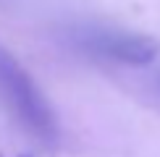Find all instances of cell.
Masks as SVG:
<instances>
[{
  "label": "cell",
  "instance_id": "cell-3",
  "mask_svg": "<svg viewBox=\"0 0 160 157\" xmlns=\"http://www.w3.org/2000/svg\"><path fill=\"white\" fill-rule=\"evenodd\" d=\"M158 87H160V81H158Z\"/></svg>",
  "mask_w": 160,
  "mask_h": 157
},
{
  "label": "cell",
  "instance_id": "cell-2",
  "mask_svg": "<svg viewBox=\"0 0 160 157\" xmlns=\"http://www.w3.org/2000/svg\"><path fill=\"white\" fill-rule=\"evenodd\" d=\"M89 47L123 65H150L160 52V42L134 31H97L89 37Z\"/></svg>",
  "mask_w": 160,
  "mask_h": 157
},
{
  "label": "cell",
  "instance_id": "cell-1",
  "mask_svg": "<svg viewBox=\"0 0 160 157\" xmlns=\"http://www.w3.org/2000/svg\"><path fill=\"white\" fill-rule=\"evenodd\" d=\"M0 102L13 121L24 131H29L37 141L48 147L58 141L61 126H58V115L50 100L37 87L32 74L3 45H0Z\"/></svg>",
  "mask_w": 160,
  "mask_h": 157
}]
</instances>
